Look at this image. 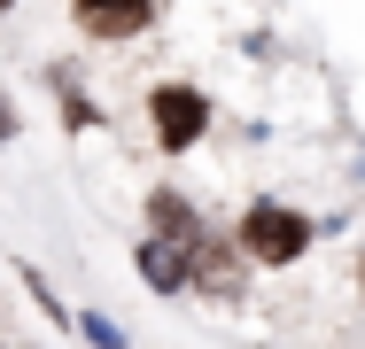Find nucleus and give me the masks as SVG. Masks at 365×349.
Instances as JSON below:
<instances>
[{"instance_id":"f257e3e1","label":"nucleus","mask_w":365,"mask_h":349,"mask_svg":"<svg viewBox=\"0 0 365 349\" xmlns=\"http://www.w3.org/2000/svg\"><path fill=\"white\" fill-rule=\"evenodd\" d=\"M311 241H319V217L295 209V202H280V194H257V202L241 209V225H233V249H241L257 272H288V264H303Z\"/></svg>"},{"instance_id":"f03ea898","label":"nucleus","mask_w":365,"mask_h":349,"mask_svg":"<svg viewBox=\"0 0 365 349\" xmlns=\"http://www.w3.org/2000/svg\"><path fill=\"white\" fill-rule=\"evenodd\" d=\"M148 140H155V155H195L202 140H210V93L195 85V78H155L148 85Z\"/></svg>"},{"instance_id":"7ed1b4c3","label":"nucleus","mask_w":365,"mask_h":349,"mask_svg":"<svg viewBox=\"0 0 365 349\" xmlns=\"http://www.w3.org/2000/svg\"><path fill=\"white\" fill-rule=\"evenodd\" d=\"M155 16H163V0H71L78 39H93V47H125V39H148V31H155Z\"/></svg>"},{"instance_id":"20e7f679","label":"nucleus","mask_w":365,"mask_h":349,"mask_svg":"<svg viewBox=\"0 0 365 349\" xmlns=\"http://www.w3.org/2000/svg\"><path fill=\"white\" fill-rule=\"evenodd\" d=\"M241 264H249V256H241L233 241L202 233V241L187 249V287H202V295H225V303H233V295H241Z\"/></svg>"},{"instance_id":"39448f33","label":"nucleus","mask_w":365,"mask_h":349,"mask_svg":"<svg viewBox=\"0 0 365 349\" xmlns=\"http://www.w3.org/2000/svg\"><path fill=\"white\" fill-rule=\"evenodd\" d=\"M140 209H148V233H163V241H179V249H195V241L210 233V225H202V209L187 202L179 187H148Z\"/></svg>"},{"instance_id":"423d86ee","label":"nucleus","mask_w":365,"mask_h":349,"mask_svg":"<svg viewBox=\"0 0 365 349\" xmlns=\"http://www.w3.org/2000/svg\"><path fill=\"white\" fill-rule=\"evenodd\" d=\"M133 264L155 295H187V249L179 241H163V233H140V249H133Z\"/></svg>"},{"instance_id":"0eeeda50","label":"nucleus","mask_w":365,"mask_h":349,"mask_svg":"<svg viewBox=\"0 0 365 349\" xmlns=\"http://www.w3.org/2000/svg\"><path fill=\"white\" fill-rule=\"evenodd\" d=\"M55 109H63V125H71V132H93V125H101V101H93V93H78L71 70H55Z\"/></svg>"},{"instance_id":"6e6552de","label":"nucleus","mask_w":365,"mask_h":349,"mask_svg":"<svg viewBox=\"0 0 365 349\" xmlns=\"http://www.w3.org/2000/svg\"><path fill=\"white\" fill-rule=\"evenodd\" d=\"M71 334H86L93 349H125V326H117L109 311H78V318H71Z\"/></svg>"},{"instance_id":"1a4fd4ad","label":"nucleus","mask_w":365,"mask_h":349,"mask_svg":"<svg viewBox=\"0 0 365 349\" xmlns=\"http://www.w3.org/2000/svg\"><path fill=\"white\" fill-rule=\"evenodd\" d=\"M16 279H24V295H31V303H39V311H47L55 326H71V311H63V295L47 287V272H31V264H16Z\"/></svg>"},{"instance_id":"9d476101","label":"nucleus","mask_w":365,"mask_h":349,"mask_svg":"<svg viewBox=\"0 0 365 349\" xmlns=\"http://www.w3.org/2000/svg\"><path fill=\"white\" fill-rule=\"evenodd\" d=\"M16 132H24V117H16V101H8V85H0V147H16Z\"/></svg>"},{"instance_id":"9b49d317","label":"nucleus","mask_w":365,"mask_h":349,"mask_svg":"<svg viewBox=\"0 0 365 349\" xmlns=\"http://www.w3.org/2000/svg\"><path fill=\"white\" fill-rule=\"evenodd\" d=\"M358 295H365V249H358Z\"/></svg>"},{"instance_id":"f8f14e48","label":"nucleus","mask_w":365,"mask_h":349,"mask_svg":"<svg viewBox=\"0 0 365 349\" xmlns=\"http://www.w3.org/2000/svg\"><path fill=\"white\" fill-rule=\"evenodd\" d=\"M0 16H16V0H0Z\"/></svg>"},{"instance_id":"ddd939ff","label":"nucleus","mask_w":365,"mask_h":349,"mask_svg":"<svg viewBox=\"0 0 365 349\" xmlns=\"http://www.w3.org/2000/svg\"><path fill=\"white\" fill-rule=\"evenodd\" d=\"M0 349H8V342H0Z\"/></svg>"}]
</instances>
